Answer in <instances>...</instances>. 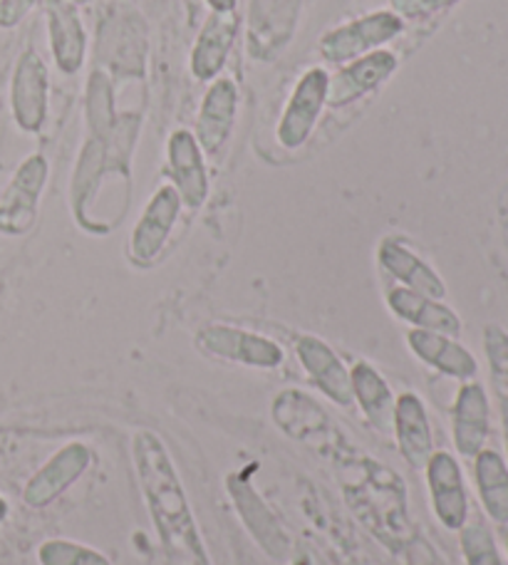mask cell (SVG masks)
<instances>
[{"instance_id":"cell-1","label":"cell","mask_w":508,"mask_h":565,"mask_svg":"<svg viewBox=\"0 0 508 565\" xmlns=\"http://www.w3.org/2000/svg\"><path fill=\"white\" fill-rule=\"evenodd\" d=\"M131 459L167 565H213L165 439L151 429H139L131 437Z\"/></svg>"},{"instance_id":"cell-2","label":"cell","mask_w":508,"mask_h":565,"mask_svg":"<svg viewBox=\"0 0 508 565\" xmlns=\"http://www.w3.org/2000/svg\"><path fill=\"white\" fill-rule=\"evenodd\" d=\"M345 467V463H340ZM350 479H342L345 497L364 526L390 548H402L410 531L406 489L398 473L368 457H350Z\"/></svg>"},{"instance_id":"cell-3","label":"cell","mask_w":508,"mask_h":565,"mask_svg":"<svg viewBox=\"0 0 508 565\" xmlns=\"http://www.w3.org/2000/svg\"><path fill=\"white\" fill-rule=\"evenodd\" d=\"M271 417L288 439L308 444L318 454L330 449L335 461H342L352 454L350 447H340V444H345V437L338 431V424L330 419L318 402L300 390H283L273 399Z\"/></svg>"},{"instance_id":"cell-4","label":"cell","mask_w":508,"mask_h":565,"mask_svg":"<svg viewBox=\"0 0 508 565\" xmlns=\"http://www.w3.org/2000/svg\"><path fill=\"white\" fill-rule=\"evenodd\" d=\"M248 477L251 469H243L226 479V491L233 501V509H236L243 526L251 533V539L258 543L261 551L273 561L286 563L296 553V543H293L290 533L283 529V523Z\"/></svg>"},{"instance_id":"cell-5","label":"cell","mask_w":508,"mask_h":565,"mask_svg":"<svg viewBox=\"0 0 508 565\" xmlns=\"http://www.w3.org/2000/svg\"><path fill=\"white\" fill-rule=\"evenodd\" d=\"M404 30V20L392 10H374L328 30L320 38V55L332 65H348L368 53L380 50Z\"/></svg>"},{"instance_id":"cell-6","label":"cell","mask_w":508,"mask_h":565,"mask_svg":"<svg viewBox=\"0 0 508 565\" xmlns=\"http://www.w3.org/2000/svg\"><path fill=\"white\" fill-rule=\"evenodd\" d=\"M197 348L209 358L253 370H276L286 360V352L276 340L261 335V332L226 326V322L203 326L197 332Z\"/></svg>"},{"instance_id":"cell-7","label":"cell","mask_w":508,"mask_h":565,"mask_svg":"<svg viewBox=\"0 0 508 565\" xmlns=\"http://www.w3.org/2000/svg\"><path fill=\"white\" fill-rule=\"evenodd\" d=\"M181 196L179 191L165 184L157 189V194L149 199V204L141 211L135 231H131L127 256L135 266L149 268L161 256V250L169 244L171 231H174L181 214Z\"/></svg>"},{"instance_id":"cell-8","label":"cell","mask_w":508,"mask_h":565,"mask_svg":"<svg viewBox=\"0 0 508 565\" xmlns=\"http://www.w3.org/2000/svg\"><path fill=\"white\" fill-rule=\"evenodd\" d=\"M95 454L83 441H70L63 449H57L33 477L28 479L23 489L25 507L43 511L50 503H55L70 487L85 477L87 469L93 467Z\"/></svg>"},{"instance_id":"cell-9","label":"cell","mask_w":508,"mask_h":565,"mask_svg":"<svg viewBox=\"0 0 508 565\" xmlns=\"http://www.w3.org/2000/svg\"><path fill=\"white\" fill-rule=\"evenodd\" d=\"M47 181V161L43 154L28 157L0 191V234L23 236L33 228L38 204Z\"/></svg>"},{"instance_id":"cell-10","label":"cell","mask_w":508,"mask_h":565,"mask_svg":"<svg viewBox=\"0 0 508 565\" xmlns=\"http://www.w3.org/2000/svg\"><path fill=\"white\" fill-rule=\"evenodd\" d=\"M328 83L330 75L322 67L305 70L296 89H293L286 109H283L276 129V137L283 147L300 149L310 139L322 109L328 107Z\"/></svg>"},{"instance_id":"cell-11","label":"cell","mask_w":508,"mask_h":565,"mask_svg":"<svg viewBox=\"0 0 508 565\" xmlns=\"http://www.w3.org/2000/svg\"><path fill=\"white\" fill-rule=\"evenodd\" d=\"M426 487L436 521L449 531H462L469 521V497H466V483L459 461L449 451H434L424 467Z\"/></svg>"},{"instance_id":"cell-12","label":"cell","mask_w":508,"mask_h":565,"mask_svg":"<svg viewBox=\"0 0 508 565\" xmlns=\"http://www.w3.org/2000/svg\"><path fill=\"white\" fill-rule=\"evenodd\" d=\"M47 67L35 50L20 55L13 83H10V109L23 132H40L47 117Z\"/></svg>"},{"instance_id":"cell-13","label":"cell","mask_w":508,"mask_h":565,"mask_svg":"<svg viewBox=\"0 0 508 565\" xmlns=\"http://www.w3.org/2000/svg\"><path fill=\"white\" fill-rule=\"evenodd\" d=\"M394 70H398V55L390 50H374V53L342 65L328 83V107L342 109L358 103L360 97L388 83Z\"/></svg>"},{"instance_id":"cell-14","label":"cell","mask_w":508,"mask_h":565,"mask_svg":"<svg viewBox=\"0 0 508 565\" xmlns=\"http://www.w3.org/2000/svg\"><path fill=\"white\" fill-rule=\"evenodd\" d=\"M296 355L315 390L322 392L338 407H352L350 367L328 342L318 335H300L296 342Z\"/></svg>"},{"instance_id":"cell-15","label":"cell","mask_w":508,"mask_h":565,"mask_svg":"<svg viewBox=\"0 0 508 565\" xmlns=\"http://www.w3.org/2000/svg\"><path fill=\"white\" fill-rule=\"evenodd\" d=\"M167 161L171 186L179 191L181 204L191 211L201 209L203 201L209 199V174L207 161H203V151L197 137L191 135L189 129H177V132L169 137Z\"/></svg>"},{"instance_id":"cell-16","label":"cell","mask_w":508,"mask_h":565,"mask_svg":"<svg viewBox=\"0 0 508 565\" xmlns=\"http://www.w3.org/2000/svg\"><path fill=\"white\" fill-rule=\"evenodd\" d=\"M239 113V89L233 79L219 77L203 95L197 119V141L209 157H219L226 149Z\"/></svg>"},{"instance_id":"cell-17","label":"cell","mask_w":508,"mask_h":565,"mask_svg":"<svg viewBox=\"0 0 508 565\" xmlns=\"http://www.w3.org/2000/svg\"><path fill=\"white\" fill-rule=\"evenodd\" d=\"M392 434L398 439L402 459L412 469H424L434 454V434L430 412H426L424 399L416 392H402L394 399Z\"/></svg>"},{"instance_id":"cell-18","label":"cell","mask_w":508,"mask_h":565,"mask_svg":"<svg viewBox=\"0 0 508 565\" xmlns=\"http://www.w3.org/2000/svg\"><path fill=\"white\" fill-rule=\"evenodd\" d=\"M491 431V407L489 395L479 382H464L459 395H456L452 409V434L454 447L464 459H474L476 454L486 449Z\"/></svg>"},{"instance_id":"cell-19","label":"cell","mask_w":508,"mask_h":565,"mask_svg":"<svg viewBox=\"0 0 508 565\" xmlns=\"http://www.w3.org/2000/svg\"><path fill=\"white\" fill-rule=\"evenodd\" d=\"M378 264L398 286L422 292V296H430L434 300L446 298V286L442 276L422 256H416L402 238L388 236L380 241Z\"/></svg>"},{"instance_id":"cell-20","label":"cell","mask_w":508,"mask_h":565,"mask_svg":"<svg viewBox=\"0 0 508 565\" xmlns=\"http://www.w3.org/2000/svg\"><path fill=\"white\" fill-rule=\"evenodd\" d=\"M406 348L412 350L416 360H422L426 367L442 372L446 377L472 382L479 375V362L466 350L459 340L442 335V332L432 330H416L412 328L406 332Z\"/></svg>"},{"instance_id":"cell-21","label":"cell","mask_w":508,"mask_h":565,"mask_svg":"<svg viewBox=\"0 0 508 565\" xmlns=\"http://www.w3.org/2000/svg\"><path fill=\"white\" fill-rule=\"evenodd\" d=\"M300 0H251V55L271 60L293 38Z\"/></svg>"},{"instance_id":"cell-22","label":"cell","mask_w":508,"mask_h":565,"mask_svg":"<svg viewBox=\"0 0 508 565\" xmlns=\"http://www.w3.org/2000/svg\"><path fill=\"white\" fill-rule=\"evenodd\" d=\"M47 33L60 73L75 75L85 63L87 33L77 15V6L70 0H47Z\"/></svg>"},{"instance_id":"cell-23","label":"cell","mask_w":508,"mask_h":565,"mask_svg":"<svg viewBox=\"0 0 508 565\" xmlns=\"http://www.w3.org/2000/svg\"><path fill=\"white\" fill-rule=\"evenodd\" d=\"M384 300H388L392 316L406 322V326H412L416 330L442 332V335L449 338L462 335L459 316H456L449 306H444L442 300H434L430 296H422V292H414L402 286L390 288Z\"/></svg>"},{"instance_id":"cell-24","label":"cell","mask_w":508,"mask_h":565,"mask_svg":"<svg viewBox=\"0 0 508 565\" xmlns=\"http://www.w3.org/2000/svg\"><path fill=\"white\" fill-rule=\"evenodd\" d=\"M239 35V15L236 13H211L203 23L191 50V73L197 79H216L226 65L229 53Z\"/></svg>"},{"instance_id":"cell-25","label":"cell","mask_w":508,"mask_h":565,"mask_svg":"<svg viewBox=\"0 0 508 565\" xmlns=\"http://www.w3.org/2000/svg\"><path fill=\"white\" fill-rule=\"evenodd\" d=\"M352 385V405H358L374 429L392 434V415H394V392L382 372L370 362H354L350 367Z\"/></svg>"},{"instance_id":"cell-26","label":"cell","mask_w":508,"mask_h":565,"mask_svg":"<svg viewBox=\"0 0 508 565\" xmlns=\"http://www.w3.org/2000/svg\"><path fill=\"white\" fill-rule=\"evenodd\" d=\"M474 479L481 507L491 521L508 523V463L499 451L481 449L474 457Z\"/></svg>"},{"instance_id":"cell-27","label":"cell","mask_w":508,"mask_h":565,"mask_svg":"<svg viewBox=\"0 0 508 565\" xmlns=\"http://www.w3.org/2000/svg\"><path fill=\"white\" fill-rule=\"evenodd\" d=\"M145 38L135 35V23H119L112 30V38L102 33V60L112 67V73L121 75H141L135 63H145Z\"/></svg>"},{"instance_id":"cell-28","label":"cell","mask_w":508,"mask_h":565,"mask_svg":"<svg viewBox=\"0 0 508 565\" xmlns=\"http://www.w3.org/2000/svg\"><path fill=\"white\" fill-rule=\"evenodd\" d=\"M40 565H112L105 553L70 539H50L38 548Z\"/></svg>"},{"instance_id":"cell-29","label":"cell","mask_w":508,"mask_h":565,"mask_svg":"<svg viewBox=\"0 0 508 565\" xmlns=\"http://www.w3.org/2000/svg\"><path fill=\"white\" fill-rule=\"evenodd\" d=\"M462 553L466 565H504L499 548H496L494 533L486 521L474 519L462 526Z\"/></svg>"},{"instance_id":"cell-30","label":"cell","mask_w":508,"mask_h":565,"mask_svg":"<svg viewBox=\"0 0 508 565\" xmlns=\"http://www.w3.org/2000/svg\"><path fill=\"white\" fill-rule=\"evenodd\" d=\"M484 348L489 358L491 385L499 405L508 402V332L499 326H486L484 330Z\"/></svg>"},{"instance_id":"cell-31","label":"cell","mask_w":508,"mask_h":565,"mask_svg":"<svg viewBox=\"0 0 508 565\" xmlns=\"http://www.w3.org/2000/svg\"><path fill=\"white\" fill-rule=\"evenodd\" d=\"M392 13H398L402 20H426L436 13H444L459 0H390Z\"/></svg>"},{"instance_id":"cell-32","label":"cell","mask_w":508,"mask_h":565,"mask_svg":"<svg viewBox=\"0 0 508 565\" xmlns=\"http://www.w3.org/2000/svg\"><path fill=\"white\" fill-rule=\"evenodd\" d=\"M38 0H0V28H15Z\"/></svg>"},{"instance_id":"cell-33","label":"cell","mask_w":508,"mask_h":565,"mask_svg":"<svg viewBox=\"0 0 508 565\" xmlns=\"http://www.w3.org/2000/svg\"><path fill=\"white\" fill-rule=\"evenodd\" d=\"M414 565H444L440 558H436V553L430 551L420 543V548H416V556H414Z\"/></svg>"},{"instance_id":"cell-34","label":"cell","mask_w":508,"mask_h":565,"mask_svg":"<svg viewBox=\"0 0 508 565\" xmlns=\"http://www.w3.org/2000/svg\"><path fill=\"white\" fill-rule=\"evenodd\" d=\"M293 563L296 565H325V561L322 558H318L315 556V553H310V551H305V548H296V553H293V558H290Z\"/></svg>"},{"instance_id":"cell-35","label":"cell","mask_w":508,"mask_h":565,"mask_svg":"<svg viewBox=\"0 0 508 565\" xmlns=\"http://www.w3.org/2000/svg\"><path fill=\"white\" fill-rule=\"evenodd\" d=\"M213 13H236L239 0H207Z\"/></svg>"},{"instance_id":"cell-36","label":"cell","mask_w":508,"mask_h":565,"mask_svg":"<svg viewBox=\"0 0 508 565\" xmlns=\"http://www.w3.org/2000/svg\"><path fill=\"white\" fill-rule=\"evenodd\" d=\"M501 419H504V437H506V449H508V402L501 405Z\"/></svg>"},{"instance_id":"cell-37","label":"cell","mask_w":508,"mask_h":565,"mask_svg":"<svg viewBox=\"0 0 508 565\" xmlns=\"http://www.w3.org/2000/svg\"><path fill=\"white\" fill-rule=\"evenodd\" d=\"M8 513H10V507H8V501L0 497V523H3L6 519H8Z\"/></svg>"},{"instance_id":"cell-38","label":"cell","mask_w":508,"mask_h":565,"mask_svg":"<svg viewBox=\"0 0 508 565\" xmlns=\"http://www.w3.org/2000/svg\"><path fill=\"white\" fill-rule=\"evenodd\" d=\"M70 3H73V6H85V3H89V0H70Z\"/></svg>"}]
</instances>
